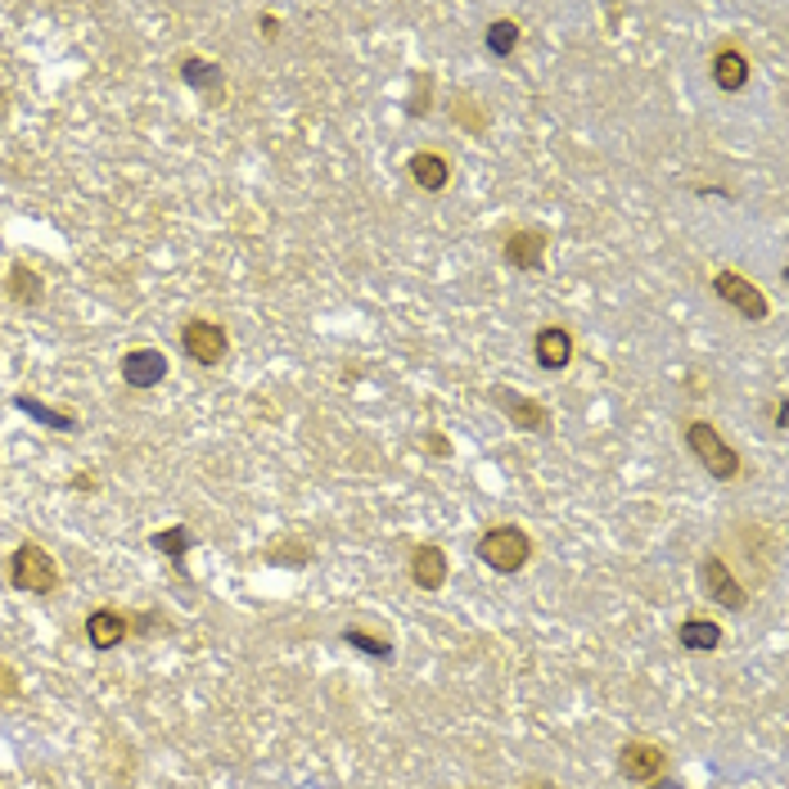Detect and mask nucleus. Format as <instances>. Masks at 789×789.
<instances>
[{
  "instance_id": "nucleus-31",
  "label": "nucleus",
  "mask_w": 789,
  "mask_h": 789,
  "mask_svg": "<svg viewBox=\"0 0 789 789\" xmlns=\"http://www.w3.org/2000/svg\"><path fill=\"white\" fill-rule=\"evenodd\" d=\"M650 789H685V785H677V780H650Z\"/></svg>"
},
{
  "instance_id": "nucleus-5",
  "label": "nucleus",
  "mask_w": 789,
  "mask_h": 789,
  "mask_svg": "<svg viewBox=\"0 0 789 789\" xmlns=\"http://www.w3.org/2000/svg\"><path fill=\"white\" fill-rule=\"evenodd\" d=\"M713 293H717V299L727 303L740 320H749V325H763V320L772 316L767 293L753 284L749 276H740V271H717V276H713Z\"/></svg>"
},
{
  "instance_id": "nucleus-26",
  "label": "nucleus",
  "mask_w": 789,
  "mask_h": 789,
  "mask_svg": "<svg viewBox=\"0 0 789 789\" xmlns=\"http://www.w3.org/2000/svg\"><path fill=\"white\" fill-rule=\"evenodd\" d=\"M772 424H776V434H785V429H789V392H780V398H776V406H772Z\"/></svg>"
},
{
  "instance_id": "nucleus-14",
  "label": "nucleus",
  "mask_w": 789,
  "mask_h": 789,
  "mask_svg": "<svg viewBox=\"0 0 789 789\" xmlns=\"http://www.w3.org/2000/svg\"><path fill=\"white\" fill-rule=\"evenodd\" d=\"M533 361H537L542 371H550V375L569 371V361H573V335L565 330V325H542V330L533 335Z\"/></svg>"
},
{
  "instance_id": "nucleus-17",
  "label": "nucleus",
  "mask_w": 789,
  "mask_h": 789,
  "mask_svg": "<svg viewBox=\"0 0 789 789\" xmlns=\"http://www.w3.org/2000/svg\"><path fill=\"white\" fill-rule=\"evenodd\" d=\"M447 113H451V122L460 126V131H470L474 141H483L487 136V126H491V118H487V109L474 100V95H465V90H451V100H447Z\"/></svg>"
},
{
  "instance_id": "nucleus-16",
  "label": "nucleus",
  "mask_w": 789,
  "mask_h": 789,
  "mask_svg": "<svg viewBox=\"0 0 789 789\" xmlns=\"http://www.w3.org/2000/svg\"><path fill=\"white\" fill-rule=\"evenodd\" d=\"M126 632H131V622H126L118 609H95V614L86 618V641H90L95 650H118V645L126 641Z\"/></svg>"
},
{
  "instance_id": "nucleus-11",
  "label": "nucleus",
  "mask_w": 789,
  "mask_h": 789,
  "mask_svg": "<svg viewBox=\"0 0 789 789\" xmlns=\"http://www.w3.org/2000/svg\"><path fill=\"white\" fill-rule=\"evenodd\" d=\"M406 573H411V582H415L420 591H442V586H447V573H451L447 550L434 546V542H415L411 555H406Z\"/></svg>"
},
{
  "instance_id": "nucleus-7",
  "label": "nucleus",
  "mask_w": 789,
  "mask_h": 789,
  "mask_svg": "<svg viewBox=\"0 0 789 789\" xmlns=\"http://www.w3.org/2000/svg\"><path fill=\"white\" fill-rule=\"evenodd\" d=\"M181 348H185V356L194 361V366H217V361L230 352V339H226V330L217 320L194 316V320L181 325Z\"/></svg>"
},
{
  "instance_id": "nucleus-13",
  "label": "nucleus",
  "mask_w": 789,
  "mask_h": 789,
  "mask_svg": "<svg viewBox=\"0 0 789 789\" xmlns=\"http://www.w3.org/2000/svg\"><path fill=\"white\" fill-rule=\"evenodd\" d=\"M162 379H168V356H162L158 348H131V352L122 356V384H126V388L149 392V388H158Z\"/></svg>"
},
{
  "instance_id": "nucleus-24",
  "label": "nucleus",
  "mask_w": 789,
  "mask_h": 789,
  "mask_svg": "<svg viewBox=\"0 0 789 789\" xmlns=\"http://www.w3.org/2000/svg\"><path fill=\"white\" fill-rule=\"evenodd\" d=\"M343 645L371 654V659H379V664L392 659V641H388V636H375V632H366V628H348V632H343Z\"/></svg>"
},
{
  "instance_id": "nucleus-12",
  "label": "nucleus",
  "mask_w": 789,
  "mask_h": 789,
  "mask_svg": "<svg viewBox=\"0 0 789 789\" xmlns=\"http://www.w3.org/2000/svg\"><path fill=\"white\" fill-rule=\"evenodd\" d=\"M177 73L190 90H199L208 105H221L226 100V73H221V63L217 59H204V54H185L177 59Z\"/></svg>"
},
{
  "instance_id": "nucleus-30",
  "label": "nucleus",
  "mask_w": 789,
  "mask_h": 789,
  "mask_svg": "<svg viewBox=\"0 0 789 789\" xmlns=\"http://www.w3.org/2000/svg\"><path fill=\"white\" fill-rule=\"evenodd\" d=\"M73 487H82V491H95V478H90V474H77V478H73Z\"/></svg>"
},
{
  "instance_id": "nucleus-23",
  "label": "nucleus",
  "mask_w": 789,
  "mask_h": 789,
  "mask_svg": "<svg viewBox=\"0 0 789 789\" xmlns=\"http://www.w3.org/2000/svg\"><path fill=\"white\" fill-rule=\"evenodd\" d=\"M429 109H434V77L429 73H411V95H406V118L411 122H420V118H429Z\"/></svg>"
},
{
  "instance_id": "nucleus-28",
  "label": "nucleus",
  "mask_w": 789,
  "mask_h": 789,
  "mask_svg": "<svg viewBox=\"0 0 789 789\" xmlns=\"http://www.w3.org/2000/svg\"><path fill=\"white\" fill-rule=\"evenodd\" d=\"M424 447H429V451H438V456H451V442H447L442 434H429V438H424Z\"/></svg>"
},
{
  "instance_id": "nucleus-27",
  "label": "nucleus",
  "mask_w": 789,
  "mask_h": 789,
  "mask_svg": "<svg viewBox=\"0 0 789 789\" xmlns=\"http://www.w3.org/2000/svg\"><path fill=\"white\" fill-rule=\"evenodd\" d=\"M257 27H262V37H267V41H276V37H280V19H276V14H262V19H257Z\"/></svg>"
},
{
  "instance_id": "nucleus-21",
  "label": "nucleus",
  "mask_w": 789,
  "mask_h": 789,
  "mask_svg": "<svg viewBox=\"0 0 789 789\" xmlns=\"http://www.w3.org/2000/svg\"><path fill=\"white\" fill-rule=\"evenodd\" d=\"M519 41H523V27L514 19H491L487 32H483V46H487L491 59H510L519 50Z\"/></svg>"
},
{
  "instance_id": "nucleus-22",
  "label": "nucleus",
  "mask_w": 789,
  "mask_h": 789,
  "mask_svg": "<svg viewBox=\"0 0 789 789\" xmlns=\"http://www.w3.org/2000/svg\"><path fill=\"white\" fill-rule=\"evenodd\" d=\"M149 546H154L158 555H168V560H172V565H181V560H185V555L194 550V533L185 529V523H177V529H158V533L149 537Z\"/></svg>"
},
{
  "instance_id": "nucleus-19",
  "label": "nucleus",
  "mask_w": 789,
  "mask_h": 789,
  "mask_svg": "<svg viewBox=\"0 0 789 789\" xmlns=\"http://www.w3.org/2000/svg\"><path fill=\"white\" fill-rule=\"evenodd\" d=\"M14 411H23L27 420H37L41 429H54V434H77V429H82L77 415L54 411V406H46V402H37V398H27V392H19V398H14Z\"/></svg>"
},
{
  "instance_id": "nucleus-29",
  "label": "nucleus",
  "mask_w": 789,
  "mask_h": 789,
  "mask_svg": "<svg viewBox=\"0 0 789 789\" xmlns=\"http://www.w3.org/2000/svg\"><path fill=\"white\" fill-rule=\"evenodd\" d=\"M523 789H560V785H555L550 776H529V780H523Z\"/></svg>"
},
{
  "instance_id": "nucleus-6",
  "label": "nucleus",
  "mask_w": 789,
  "mask_h": 789,
  "mask_svg": "<svg viewBox=\"0 0 789 789\" xmlns=\"http://www.w3.org/2000/svg\"><path fill=\"white\" fill-rule=\"evenodd\" d=\"M695 578H700V591H704L713 605L731 609V614H744V609H749V591H744V582L736 578V569L721 560V555H704L700 569H695Z\"/></svg>"
},
{
  "instance_id": "nucleus-8",
  "label": "nucleus",
  "mask_w": 789,
  "mask_h": 789,
  "mask_svg": "<svg viewBox=\"0 0 789 789\" xmlns=\"http://www.w3.org/2000/svg\"><path fill=\"white\" fill-rule=\"evenodd\" d=\"M546 230H537V226H519V230H510L506 235V244H501V262L510 271H523V276H533V271H542L546 267Z\"/></svg>"
},
{
  "instance_id": "nucleus-3",
  "label": "nucleus",
  "mask_w": 789,
  "mask_h": 789,
  "mask_svg": "<svg viewBox=\"0 0 789 789\" xmlns=\"http://www.w3.org/2000/svg\"><path fill=\"white\" fill-rule=\"evenodd\" d=\"M487 402L497 406V411L510 420V429H519V434H533V438H550V434H555L550 406H542L537 398H529V392L497 384V388H487Z\"/></svg>"
},
{
  "instance_id": "nucleus-1",
  "label": "nucleus",
  "mask_w": 789,
  "mask_h": 789,
  "mask_svg": "<svg viewBox=\"0 0 789 789\" xmlns=\"http://www.w3.org/2000/svg\"><path fill=\"white\" fill-rule=\"evenodd\" d=\"M681 438H685V451L695 456L717 483H736V478L744 474L740 451H736L727 438H721L708 420H685V424H681Z\"/></svg>"
},
{
  "instance_id": "nucleus-18",
  "label": "nucleus",
  "mask_w": 789,
  "mask_h": 789,
  "mask_svg": "<svg viewBox=\"0 0 789 789\" xmlns=\"http://www.w3.org/2000/svg\"><path fill=\"white\" fill-rule=\"evenodd\" d=\"M677 641H681V650H690V654H713V650L727 645V636H721V628H717L713 618H685L681 628H677Z\"/></svg>"
},
{
  "instance_id": "nucleus-20",
  "label": "nucleus",
  "mask_w": 789,
  "mask_h": 789,
  "mask_svg": "<svg viewBox=\"0 0 789 789\" xmlns=\"http://www.w3.org/2000/svg\"><path fill=\"white\" fill-rule=\"evenodd\" d=\"M5 293H10V303H19V307H37L46 299V280L32 271L27 262H14L10 280H5Z\"/></svg>"
},
{
  "instance_id": "nucleus-10",
  "label": "nucleus",
  "mask_w": 789,
  "mask_h": 789,
  "mask_svg": "<svg viewBox=\"0 0 789 789\" xmlns=\"http://www.w3.org/2000/svg\"><path fill=\"white\" fill-rule=\"evenodd\" d=\"M708 77H713V86L721 95H740L749 86V77H753V63H749V54L740 46H717L713 59H708Z\"/></svg>"
},
{
  "instance_id": "nucleus-4",
  "label": "nucleus",
  "mask_w": 789,
  "mask_h": 789,
  "mask_svg": "<svg viewBox=\"0 0 789 789\" xmlns=\"http://www.w3.org/2000/svg\"><path fill=\"white\" fill-rule=\"evenodd\" d=\"M10 582L19 591H27V596H50V591L59 586V565H54V555L37 542H23L14 555H10Z\"/></svg>"
},
{
  "instance_id": "nucleus-15",
  "label": "nucleus",
  "mask_w": 789,
  "mask_h": 789,
  "mask_svg": "<svg viewBox=\"0 0 789 789\" xmlns=\"http://www.w3.org/2000/svg\"><path fill=\"white\" fill-rule=\"evenodd\" d=\"M406 177L424 190V194H442L451 185V162L438 154V149H415L406 158Z\"/></svg>"
},
{
  "instance_id": "nucleus-9",
  "label": "nucleus",
  "mask_w": 789,
  "mask_h": 789,
  "mask_svg": "<svg viewBox=\"0 0 789 789\" xmlns=\"http://www.w3.org/2000/svg\"><path fill=\"white\" fill-rule=\"evenodd\" d=\"M664 763H668V753H664L659 744H650V740H628V744L618 749V776L632 780V785L659 780V776H664Z\"/></svg>"
},
{
  "instance_id": "nucleus-25",
  "label": "nucleus",
  "mask_w": 789,
  "mask_h": 789,
  "mask_svg": "<svg viewBox=\"0 0 789 789\" xmlns=\"http://www.w3.org/2000/svg\"><path fill=\"white\" fill-rule=\"evenodd\" d=\"M267 565H312V546H271Z\"/></svg>"
},
{
  "instance_id": "nucleus-2",
  "label": "nucleus",
  "mask_w": 789,
  "mask_h": 789,
  "mask_svg": "<svg viewBox=\"0 0 789 789\" xmlns=\"http://www.w3.org/2000/svg\"><path fill=\"white\" fill-rule=\"evenodd\" d=\"M478 560L491 573H501V578L523 573V569H529V560H533L529 529H519V523H491V529L478 537Z\"/></svg>"
}]
</instances>
